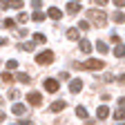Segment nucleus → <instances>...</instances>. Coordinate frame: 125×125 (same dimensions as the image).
Here are the masks:
<instances>
[{"label":"nucleus","instance_id":"1","mask_svg":"<svg viewBox=\"0 0 125 125\" xmlns=\"http://www.w3.org/2000/svg\"><path fill=\"white\" fill-rule=\"evenodd\" d=\"M74 67L76 69H87V72H101L105 67V62L103 60H96V58H89L85 62H74Z\"/></svg>","mask_w":125,"mask_h":125},{"label":"nucleus","instance_id":"2","mask_svg":"<svg viewBox=\"0 0 125 125\" xmlns=\"http://www.w3.org/2000/svg\"><path fill=\"white\" fill-rule=\"evenodd\" d=\"M87 16H89V20L96 25V27H103L105 22H107V16H105V11H96V9H89L87 11Z\"/></svg>","mask_w":125,"mask_h":125},{"label":"nucleus","instance_id":"3","mask_svg":"<svg viewBox=\"0 0 125 125\" xmlns=\"http://www.w3.org/2000/svg\"><path fill=\"white\" fill-rule=\"evenodd\" d=\"M36 62H38V65H52V62H54V54L52 52H40L36 56Z\"/></svg>","mask_w":125,"mask_h":125},{"label":"nucleus","instance_id":"4","mask_svg":"<svg viewBox=\"0 0 125 125\" xmlns=\"http://www.w3.org/2000/svg\"><path fill=\"white\" fill-rule=\"evenodd\" d=\"M42 87H45V92L56 94V92H58V81H56V78H47V81L42 83Z\"/></svg>","mask_w":125,"mask_h":125},{"label":"nucleus","instance_id":"5","mask_svg":"<svg viewBox=\"0 0 125 125\" xmlns=\"http://www.w3.org/2000/svg\"><path fill=\"white\" fill-rule=\"evenodd\" d=\"M27 101H29V105H34V107H38V105L42 103V96H40L38 92H29V94H27Z\"/></svg>","mask_w":125,"mask_h":125},{"label":"nucleus","instance_id":"6","mask_svg":"<svg viewBox=\"0 0 125 125\" xmlns=\"http://www.w3.org/2000/svg\"><path fill=\"white\" fill-rule=\"evenodd\" d=\"M69 40H81V29L78 27H72V29H67V34H65Z\"/></svg>","mask_w":125,"mask_h":125},{"label":"nucleus","instance_id":"7","mask_svg":"<svg viewBox=\"0 0 125 125\" xmlns=\"http://www.w3.org/2000/svg\"><path fill=\"white\" fill-rule=\"evenodd\" d=\"M81 89H83V81H81V78H74L72 85H69V92H72V94H78Z\"/></svg>","mask_w":125,"mask_h":125},{"label":"nucleus","instance_id":"8","mask_svg":"<svg viewBox=\"0 0 125 125\" xmlns=\"http://www.w3.org/2000/svg\"><path fill=\"white\" fill-rule=\"evenodd\" d=\"M78 49H81L83 54H89V52H92V42L85 40V38H83V40H78Z\"/></svg>","mask_w":125,"mask_h":125},{"label":"nucleus","instance_id":"9","mask_svg":"<svg viewBox=\"0 0 125 125\" xmlns=\"http://www.w3.org/2000/svg\"><path fill=\"white\" fill-rule=\"evenodd\" d=\"M47 16H49V18H54V20H60L62 11H60L58 7H49V9H47Z\"/></svg>","mask_w":125,"mask_h":125},{"label":"nucleus","instance_id":"10","mask_svg":"<svg viewBox=\"0 0 125 125\" xmlns=\"http://www.w3.org/2000/svg\"><path fill=\"white\" fill-rule=\"evenodd\" d=\"M65 107H67V103H65V101H54L49 109H52V112H60V109H65Z\"/></svg>","mask_w":125,"mask_h":125},{"label":"nucleus","instance_id":"11","mask_svg":"<svg viewBox=\"0 0 125 125\" xmlns=\"http://www.w3.org/2000/svg\"><path fill=\"white\" fill-rule=\"evenodd\" d=\"M107 114H109V109H107L105 105H101V107L96 109V118H98V121H103V118H107Z\"/></svg>","mask_w":125,"mask_h":125},{"label":"nucleus","instance_id":"12","mask_svg":"<svg viewBox=\"0 0 125 125\" xmlns=\"http://www.w3.org/2000/svg\"><path fill=\"white\" fill-rule=\"evenodd\" d=\"M25 109H27V107H25L22 103H16V105L11 107V112H13L16 116H22V114H25Z\"/></svg>","mask_w":125,"mask_h":125},{"label":"nucleus","instance_id":"13","mask_svg":"<svg viewBox=\"0 0 125 125\" xmlns=\"http://www.w3.org/2000/svg\"><path fill=\"white\" fill-rule=\"evenodd\" d=\"M78 11H81V5H78L76 0H74V2H69V5H67V13H72V16H74V13H78Z\"/></svg>","mask_w":125,"mask_h":125},{"label":"nucleus","instance_id":"14","mask_svg":"<svg viewBox=\"0 0 125 125\" xmlns=\"http://www.w3.org/2000/svg\"><path fill=\"white\" fill-rule=\"evenodd\" d=\"M114 56H116V58H123V56H125V45H123V42H116V49H114Z\"/></svg>","mask_w":125,"mask_h":125},{"label":"nucleus","instance_id":"15","mask_svg":"<svg viewBox=\"0 0 125 125\" xmlns=\"http://www.w3.org/2000/svg\"><path fill=\"white\" fill-rule=\"evenodd\" d=\"M34 47H36L34 42H20L18 49H22V52H34Z\"/></svg>","mask_w":125,"mask_h":125},{"label":"nucleus","instance_id":"16","mask_svg":"<svg viewBox=\"0 0 125 125\" xmlns=\"http://www.w3.org/2000/svg\"><path fill=\"white\" fill-rule=\"evenodd\" d=\"M76 116L81 118V121H87V109L85 107H76Z\"/></svg>","mask_w":125,"mask_h":125},{"label":"nucleus","instance_id":"17","mask_svg":"<svg viewBox=\"0 0 125 125\" xmlns=\"http://www.w3.org/2000/svg\"><path fill=\"white\" fill-rule=\"evenodd\" d=\"M112 20H114V22H123V20H125V13H123V11H114V13H112Z\"/></svg>","mask_w":125,"mask_h":125},{"label":"nucleus","instance_id":"18","mask_svg":"<svg viewBox=\"0 0 125 125\" xmlns=\"http://www.w3.org/2000/svg\"><path fill=\"white\" fill-rule=\"evenodd\" d=\"M16 81H20V83H29V74H25V72L16 74Z\"/></svg>","mask_w":125,"mask_h":125},{"label":"nucleus","instance_id":"19","mask_svg":"<svg viewBox=\"0 0 125 125\" xmlns=\"http://www.w3.org/2000/svg\"><path fill=\"white\" fill-rule=\"evenodd\" d=\"M0 81H2V83H7V85H9V83H13V76H11L9 72H5L2 76H0Z\"/></svg>","mask_w":125,"mask_h":125},{"label":"nucleus","instance_id":"20","mask_svg":"<svg viewBox=\"0 0 125 125\" xmlns=\"http://www.w3.org/2000/svg\"><path fill=\"white\" fill-rule=\"evenodd\" d=\"M96 49H98L101 54H107V52H109V47H107L105 42H101V40H98V42H96Z\"/></svg>","mask_w":125,"mask_h":125},{"label":"nucleus","instance_id":"21","mask_svg":"<svg viewBox=\"0 0 125 125\" xmlns=\"http://www.w3.org/2000/svg\"><path fill=\"white\" fill-rule=\"evenodd\" d=\"M31 20H36V22H42V20H45V13H42V11H36L34 16H31Z\"/></svg>","mask_w":125,"mask_h":125},{"label":"nucleus","instance_id":"22","mask_svg":"<svg viewBox=\"0 0 125 125\" xmlns=\"http://www.w3.org/2000/svg\"><path fill=\"white\" fill-rule=\"evenodd\" d=\"M114 118H116V121H121V118H125V109H123V107H118V109H116V112H114Z\"/></svg>","mask_w":125,"mask_h":125},{"label":"nucleus","instance_id":"23","mask_svg":"<svg viewBox=\"0 0 125 125\" xmlns=\"http://www.w3.org/2000/svg\"><path fill=\"white\" fill-rule=\"evenodd\" d=\"M9 7H11V9H20L22 2H20V0H9ZM9 7H7V9H9Z\"/></svg>","mask_w":125,"mask_h":125},{"label":"nucleus","instance_id":"24","mask_svg":"<svg viewBox=\"0 0 125 125\" xmlns=\"http://www.w3.org/2000/svg\"><path fill=\"white\" fill-rule=\"evenodd\" d=\"M2 25H5L7 29H13V27H16V20H11V18H5V22H2Z\"/></svg>","mask_w":125,"mask_h":125},{"label":"nucleus","instance_id":"25","mask_svg":"<svg viewBox=\"0 0 125 125\" xmlns=\"http://www.w3.org/2000/svg\"><path fill=\"white\" fill-rule=\"evenodd\" d=\"M34 42L42 45V42H45V34H34Z\"/></svg>","mask_w":125,"mask_h":125},{"label":"nucleus","instance_id":"26","mask_svg":"<svg viewBox=\"0 0 125 125\" xmlns=\"http://www.w3.org/2000/svg\"><path fill=\"white\" fill-rule=\"evenodd\" d=\"M5 67H7V69H16V67H18V60H13V58L7 60V65H5Z\"/></svg>","mask_w":125,"mask_h":125},{"label":"nucleus","instance_id":"27","mask_svg":"<svg viewBox=\"0 0 125 125\" xmlns=\"http://www.w3.org/2000/svg\"><path fill=\"white\" fill-rule=\"evenodd\" d=\"M78 29H81V31H87V29H89V22H87V20H81V25H78Z\"/></svg>","mask_w":125,"mask_h":125},{"label":"nucleus","instance_id":"28","mask_svg":"<svg viewBox=\"0 0 125 125\" xmlns=\"http://www.w3.org/2000/svg\"><path fill=\"white\" fill-rule=\"evenodd\" d=\"M16 36H18V38H25L27 36V29H16Z\"/></svg>","mask_w":125,"mask_h":125},{"label":"nucleus","instance_id":"29","mask_svg":"<svg viewBox=\"0 0 125 125\" xmlns=\"http://www.w3.org/2000/svg\"><path fill=\"white\" fill-rule=\"evenodd\" d=\"M31 7H34V9H40L42 7V0H31Z\"/></svg>","mask_w":125,"mask_h":125},{"label":"nucleus","instance_id":"30","mask_svg":"<svg viewBox=\"0 0 125 125\" xmlns=\"http://www.w3.org/2000/svg\"><path fill=\"white\" fill-rule=\"evenodd\" d=\"M20 94H18V89H9V98H18Z\"/></svg>","mask_w":125,"mask_h":125},{"label":"nucleus","instance_id":"31","mask_svg":"<svg viewBox=\"0 0 125 125\" xmlns=\"http://www.w3.org/2000/svg\"><path fill=\"white\" fill-rule=\"evenodd\" d=\"M18 22H27V13H18Z\"/></svg>","mask_w":125,"mask_h":125},{"label":"nucleus","instance_id":"32","mask_svg":"<svg viewBox=\"0 0 125 125\" xmlns=\"http://www.w3.org/2000/svg\"><path fill=\"white\" fill-rule=\"evenodd\" d=\"M112 2H114L116 7H125V0H112Z\"/></svg>","mask_w":125,"mask_h":125},{"label":"nucleus","instance_id":"33","mask_svg":"<svg viewBox=\"0 0 125 125\" xmlns=\"http://www.w3.org/2000/svg\"><path fill=\"white\" fill-rule=\"evenodd\" d=\"M0 7H2V9H7V7H9V0H0Z\"/></svg>","mask_w":125,"mask_h":125},{"label":"nucleus","instance_id":"34","mask_svg":"<svg viewBox=\"0 0 125 125\" xmlns=\"http://www.w3.org/2000/svg\"><path fill=\"white\" fill-rule=\"evenodd\" d=\"M94 2H96L98 7H105V5H107V0H94Z\"/></svg>","mask_w":125,"mask_h":125},{"label":"nucleus","instance_id":"35","mask_svg":"<svg viewBox=\"0 0 125 125\" xmlns=\"http://www.w3.org/2000/svg\"><path fill=\"white\" fill-rule=\"evenodd\" d=\"M118 107H123V109H125V96H123V98H118Z\"/></svg>","mask_w":125,"mask_h":125},{"label":"nucleus","instance_id":"36","mask_svg":"<svg viewBox=\"0 0 125 125\" xmlns=\"http://www.w3.org/2000/svg\"><path fill=\"white\" fill-rule=\"evenodd\" d=\"M20 125H34V121H27L25 118V121H20Z\"/></svg>","mask_w":125,"mask_h":125},{"label":"nucleus","instance_id":"37","mask_svg":"<svg viewBox=\"0 0 125 125\" xmlns=\"http://www.w3.org/2000/svg\"><path fill=\"white\" fill-rule=\"evenodd\" d=\"M5 118H7V116H5V112H0V123H2Z\"/></svg>","mask_w":125,"mask_h":125},{"label":"nucleus","instance_id":"38","mask_svg":"<svg viewBox=\"0 0 125 125\" xmlns=\"http://www.w3.org/2000/svg\"><path fill=\"white\" fill-rule=\"evenodd\" d=\"M2 105H5V98H2V96H0V107H2Z\"/></svg>","mask_w":125,"mask_h":125},{"label":"nucleus","instance_id":"39","mask_svg":"<svg viewBox=\"0 0 125 125\" xmlns=\"http://www.w3.org/2000/svg\"><path fill=\"white\" fill-rule=\"evenodd\" d=\"M116 125H125V123H116Z\"/></svg>","mask_w":125,"mask_h":125},{"label":"nucleus","instance_id":"40","mask_svg":"<svg viewBox=\"0 0 125 125\" xmlns=\"http://www.w3.org/2000/svg\"><path fill=\"white\" fill-rule=\"evenodd\" d=\"M76 2H78V0H76Z\"/></svg>","mask_w":125,"mask_h":125}]
</instances>
